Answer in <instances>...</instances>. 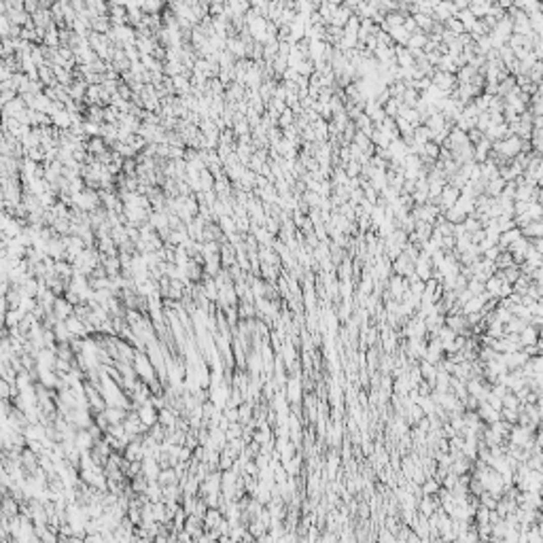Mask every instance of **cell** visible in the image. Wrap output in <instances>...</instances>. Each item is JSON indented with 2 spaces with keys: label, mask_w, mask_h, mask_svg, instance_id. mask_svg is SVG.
<instances>
[{
  "label": "cell",
  "mask_w": 543,
  "mask_h": 543,
  "mask_svg": "<svg viewBox=\"0 0 543 543\" xmlns=\"http://www.w3.org/2000/svg\"><path fill=\"white\" fill-rule=\"evenodd\" d=\"M223 520V514H221L219 507H208L206 514L202 518V524H204V530H215L219 526V522Z\"/></svg>",
  "instance_id": "52a82bcc"
},
{
  "label": "cell",
  "mask_w": 543,
  "mask_h": 543,
  "mask_svg": "<svg viewBox=\"0 0 543 543\" xmlns=\"http://www.w3.org/2000/svg\"><path fill=\"white\" fill-rule=\"evenodd\" d=\"M518 414H520V409L501 407V420H505V423H509V425H516L518 423Z\"/></svg>",
  "instance_id": "e0dca14e"
},
{
  "label": "cell",
  "mask_w": 543,
  "mask_h": 543,
  "mask_svg": "<svg viewBox=\"0 0 543 543\" xmlns=\"http://www.w3.org/2000/svg\"><path fill=\"white\" fill-rule=\"evenodd\" d=\"M418 369H420V375H423V380H427L431 386L435 384V375H437V365L433 363H429L425 359H420L418 361Z\"/></svg>",
  "instance_id": "9c48e42d"
},
{
  "label": "cell",
  "mask_w": 543,
  "mask_h": 543,
  "mask_svg": "<svg viewBox=\"0 0 543 543\" xmlns=\"http://www.w3.org/2000/svg\"><path fill=\"white\" fill-rule=\"evenodd\" d=\"M94 437L87 429H76V435H74V446L79 452H90L94 448Z\"/></svg>",
  "instance_id": "277c9868"
},
{
  "label": "cell",
  "mask_w": 543,
  "mask_h": 543,
  "mask_svg": "<svg viewBox=\"0 0 543 543\" xmlns=\"http://www.w3.org/2000/svg\"><path fill=\"white\" fill-rule=\"evenodd\" d=\"M140 7L147 11V13H153V11L159 9V0H140Z\"/></svg>",
  "instance_id": "ffe728a7"
},
{
  "label": "cell",
  "mask_w": 543,
  "mask_h": 543,
  "mask_svg": "<svg viewBox=\"0 0 543 543\" xmlns=\"http://www.w3.org/2000/svg\"><path fill=\"white\" fill-rule=\"evenodd\" d=\"M53 272H55V276H58V278H62L64 282H68L70 278H72V263H68L66 259H55V268H53Z\"/></svg>",
  "instance_id": "8fae6325"
},
{
  "label": "cell",
  "mask_w": 543,
  "mask_h": 543,
  "mask_svg": "<svg viewBox=\"0 0 543 543\" xmlns=\"http://www.w3.org/2000/svg\"><path fill=\"white\" fill-rule=\"evenodd\" d=\"M157 484H159V486H168V484H179V473L174 471V467H165V469H159V475H157Z\"/></svg>",
  "instance_id": "4fadbf2b"
},
{
  "label": "cell",
  "mask_w": 543,
  "mask_h": 543,
  "mask_svg": "<svg viewBox=\"0 0 543 543\" xmlns=\"http://www.w3.org/2000/svg\"><path fill=\"white\" fill-rule=\"evenodd\" d=\"M518 340H520V346H528V344H537L539 340V329L533 327V325H526L522 331L518 333Z\"/></svg>",
  "instance_id": "30bf717a"
},
{
  "label": "cell",
  "mask_w": 543,
  "mask_h": 543,
  "mask_svg": "<svg viewBox=\"0 0 543 543\" xmlns=\"http://www.w3.org/2000/svg\"><path fill=\"white\" fill-rule=\"evenodd\" d=\"M53 336H55V342H70L72 340L70 331H68V327H66L64 320H58V323L53 325Z\"/></svg>",
  "instance_id": "5bb4252c"
},
{
  "label": "cell",
  "mask_w": 543,
  "mask_h": 543,
  "mask_svg": "<svg viewBox=\"0 0 543 543\" xmlns=\"http://www.w3.org/2000/svg\"><path fill=\"white\" fill-rule=\"evenodd\" d=\"M72 310H74V306L66 302L64 295H60V297H55L51 312H53V316L58 318V320H66V318H68V316L72 314Z\"/></svg>",
  "instance_id": "7a4b0ae2"
},
{
  "label": "cell",
  "mask_w": 543,
  "mask_h": 543,
  "mask_svg": "<svg viewBox=\"0 0 543 543\" xmlns=\"http://www.w3.org/2000/svg\"><path fill=\"white\" fill-rule=\"evenodd\" d=\"M494 265H496V270H503V268H509V265H514V257L509 255V250H501L496 255V259H494Z\"/></svg>",
  "instance_id": "2e32d148"
},
{
  "label": "cell",
  "mask_w": 543,
  "mask_h": 543,
  "mask_svg": "<svg viewBox=\"0 0 543 543\" xmlns=\"http://www.w3.org/2000/svg\"><path fill=\"white\" fill-rule=\"evenodd\" d=\"M102 414L106 416V420L110 425H115V423H123V418L128 414V409L126 407H119V405H106L102 409Z\"/></svg>",
  "instance_id": "ba28073f"
},
{
  "label": "cell",
  "mask_w": 543,
  "mask_h": 543,
  "mask_svg": "<svg viewBox=\"0 0 543 543\" xmlns=\"http://www.w3.org/2000/svg\"><path fill=\"white\" fill-rule=\"evenodd\" d=\"M64 323H66V327H68V331H70V336H72V338H87V336H90V333H87L85 323H83V320H81L79 316L70 314L68 318L64 320Z\"/></svg>",
  "instance_id": "8992f818"
},
{
  "label": "cell",
  "mask_w": 543,
  "mask_h": 543,
  "mask_svg": "<svg viewBox=\"0 0 543 543\" xmlns=\"http://www.w3.org/2000/svg\"><path fill=\"white\" fill-rule=\"evenodd\" d=\"M439 482L433 478V475H429V478L420 484V494H435L437 490H439Z\"/></svg>",
  "instance_id": "9a60e30c"
},
{
  "label": "cell",
  "mask_w": 543,
  "mask_h": 543,
  "mask_svg": "<svg viewBox=\"0 0 543 543\" xmlns=\"http://www.w3.org/2000/svg\"><path fill=\"white\" fill-rule=\"evenodd\" d=\"M446 21H448V28H450L448 32H452V34H463V32H465V28H463V24H461L458 19L450 17V19H446Z\"/></svg>",
  "instance_id": "d6986e66"
},
{
  "label": "cell",
  "mask_w": 543,
  "mask_h": 543,
  "mask_svg": "<svg viewBox=\"0 0 543 543\" xmlns=\"http://www.w3.org/2000/svg\"><path fill=\"white\" fill-rule=\"evenodd\" d=\"M136 414H138V418H140V423L145 425L147 429L157 423V407H153L151 401L138 405V407H136Z\"/></svg>",
  "instance_id": "6da1fadb"
},
{
  "label": "cell",
  "mask_w": 543,
  "mask_h": 543,
  "mask_svg": "<svg viewBox=\"0 0 543 543\" xmlns=\"http://www.w3.org/2000/svg\"><path fill=\"white\" fill-rule=\"evenodd\" d=\"M24 7H26V11H28V13H34V11L38 9V3H36V0H26V3H24Z\"/></svg>",
  "instance_id": "44dd1931"
},
{
  "label": "cell",
  "mask_w": 543,
  "mask_h": 543,
  "mask_svg": "<svg viewBox=\"0 0 543 543\" xmlns=\"http://www.w3.org/2000/svg\"><path fill=\"white\" fill-rule=\"evenodd\" d=\"M524 238H541L543 236V225H541V219L539 221H528L526 225L520 227Z\"/></svg>",
  "instance_id": "7c38bea8"
},
{
  "label": "cell",
  "mask_w": 543,
  "mask_h": 543,
  "mask_svg": "<svg viewBox=\"0 0 543 543\" xmlns=\"http://www.w3.org/2000/svg\"><path fill=\"white\" fill-rule=\"evenodd\" d=\"M0 512H3L7 518L17 516L19 514V501L11 492L3 494V498H0Z\"/></svg>",
  "instance_id": "5b68a950"
},
{
  "label": "cell",
  "mask_w": 543,
  "mask_h": 543,
  "mask_svg": "<svg viewBox=\"0 0 543 543\" xmlns=\"http://www.w3.org/2000/svg\"><path fill=\"white\" fill-rule=\"evenodd\" d=\"M159 463H157V458L155 456H145L142 458V475H145L147 478V482H155L157 480V475H159Z\"/></svg>",
  "instance_id": "3957f363"
},
{
  "label": "cell",
  "mask_w": 543,
  "mask_h": 543,
  "mask_svg": "<svg viewBox=\"0 0 543 543\" xmlns=\"http://www.w3.org/2000/svg\"><path fill=\"white\" fill-rule=\"evenodd\" d=\"M414 24L420 26V28H425V30H431V28H433V21H431V17L425 15V13H416V15H414Z\"/></svg>",
  "instance_id": "ac0fdd59"
},
{
  "label": "cell",
  "mask_w": 543,
  "mask_h": 543,
  "mask_svg": "<svg viewBox=\"0 0 543 543\" xmlns=\"http://www.w3.org/2000/svg\"><path fill=\"white\" fill-rule=\"evenodd\" d=\"M380 539H382V541H395V533H391L389 528H384L382 533H380Z\"/></svg>",
  "instance_id": "7402d4cb"
}]
</instances>
